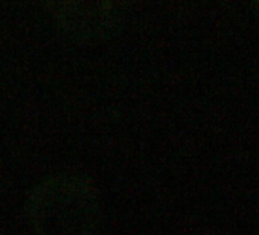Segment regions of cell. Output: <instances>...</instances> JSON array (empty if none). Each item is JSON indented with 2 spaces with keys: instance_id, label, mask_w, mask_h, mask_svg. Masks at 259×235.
Masks as SVG:
<instances>
[{
  "instance_id": "cell-1",
  "label": "cell",
  "mask_w": 259,
  "mask_h": 235,
  "mask_svg": "<svg viewBox=\"0 0 259 235\" xmlns=\"http://www.w3.org/2000/svg\"><path fill=\"white\" fill-rule=\"evenodd\" d=\"M54 22L70 40L93 45L123 26L132 0H45Z\"/></svg>"
},
{
  "instance_id": "cell-2",
  "label": "cell",
  "mask_w": 259,
  "mask_h": 235,
  "mask_svg": "<svg viewBox=\"0 0 259 235\" xmlns=\"http://www.w3.org/2000/svg\"><path fill=\"white\" fill-rule=\"evenodd\" d=\"M256 8H257V11H259V0H256Z\"/></svg>"
}]
</instances>
